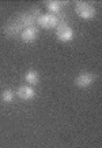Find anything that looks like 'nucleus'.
Instances as JSON below:
<instances>
[{
    "label": "nucleus",
    "mask_w": 102,
    "mask_h": 148,
    "mask_svg": "<svg viewBox=\"0 0 102 148\" xmlns=\"http://www.w3.org/2000/svg\"><path fill=\"white\" fill-rule=\"evenodd\" d=\"M25 81L30 85H38L40 84V73L37 70H29L26 74H25Z\"/></svg>",
    "instance_id": "1a4fd4ad"
},
{
    "label": "nucleus",
    "mask_w": 102,
    "mask_h": 148,
    "mask_svg": "<svg viewBox=\"0 0 102 148\" xmlns=\"http://www.w3.org/2000/svg\"><path fill=\"white\" fill-rule=\"evenodd\" d=\"M46 8H48L49 14H53V15H59L61 12V8H63V3L61 1H56V0H49L45 3Z\"/></svg>",
    "instance_id": "6e6552de"
},
{
    "label": "nucleus",
    "mask_w": 102,
    "mask_h": 148,
    "mask_svg": "<svg viewBox=\"0 0 102 148\" xmlns=\"http://www.w3.org/2000/svg\"><path fill=\"white\" fill-rule=\"evenodd\" d=\"M15 93L21 100H32L36 96V90L33 89V86H30V85H21L16 89Z\"/></svg>",
    "instance_id": "0eeeda50"
},
{
    "label": "nucleus",
    "mask_w": 102,
    "mask_h": 148,
    "mask_svg": "<svg viewBox=\"0 0 102 148\" xmlns=\"http://www.w3.org/2000/svg\"><path fill=\"white\" fill-rule=\"evenodd\" d=\"M36 22L38 23V26L44 27V29H56V26L59 25V19H57V15H53V14H41L38 16Z\"/></svg>",
    "instance_id": "20e7f679"
},
{
    "label": "nucleus",
    "mask_w": 102,
    "mask_h": 148,
    "mask_svg": "<svg viewBox=\"0 0 102 148\" xmlns=\"http://www.w3.org/2000/svg\"><path fill=\"white\" fill-rule=\"evenodd\" d=\"M14 97H15V92L11 89H4L1 92V100L4 101V103H11V101L14 100Z\"/></svg>",
    "instance_id": "9d476101"
},
{
    "label": "nucleus",
    "mask_w": 102,
    "mask_h": 148,
    "mask_svg": "<svg viewBox=\"0 0 102 148\" xmlns=\"http://www.w3.org/2000/svg\"><path fill=\"white\" fill-rule=\"evenodd\" d=\"M75 12L76 15L82 18V19H94L97 15V10L91 3H87V1H76L75 3Z\"/></svg>",
    "instance_id": "f03ea898"
},
{
    "label": "nucleus",
    "mask_w": 102,
    "mask_h": 148,
    "mask_svg": "<svg viewBox=\"0 0 102 148\" xmlns=\"http://www.w3.org/2000/svg\"><path fill=\"white\" fill-rule=\"evenodd\" d=\"M38 34H40V30H38V27L34 25V26L23 29V32L21 33V40L23 42H33L37 40Z\"/></svg>",
    "instance_id": "423d86ee"
},
{
    "label": "nucleus",
    "mask_w": 102,
    "mask_h": 148,
    "mask_svg": "<svg viewBox=\"0 0 102 148\" xmlns=\"http://www.w3.org/2000/svg\"><path fill=\"white\" fill-rule=\"evenodd\" d=\"M95 79L97 75L94 73H81L79 75H76L75 85L78 88H89L95 82Z\"/></svg>",
    "instance_id": "39448f33"
},
{
    "label": "nucleus",
    "mask_w": 102,
    "mask_h": 148,
    "mask_svg": "<svg viewBox=\"0 0 102 148\" xmlns=\"http://www.w3.org/2000/svg\"><path fill=\"white\" fill-rule=\"evenodd\" d=\"M29 12H30V14H32L33 16H34V18H36V19H37L38 16L41 15V14H42V12H41V10H40V8H38V7H33L32 10L29 11Z\"/></svg>",
    "instance_id": "9b49d317"
},
{
    "label": "nucleus",
    "mask_w": 102,
    "mask_h": 148,
    "mask_svg": "<svg viewBox=\"0 0 102 148\" xmlns=\"http://www.w3.org/2000/svg\"><path fill=\"white\" fill-rule=\"evenodd\" d=\"M36 23V18L27 11V12H21L19 15L11 19L7 25L4 26V34L7 37H16V36H21V33L23 32V29L26 27H30V26H34Z\"/></svg>",
    "instance_id": "f257e3e1"
},
{
    "label": "nucleus",
    "mask_w": 102,
    "mask_h": 148,
    "mask_svg": "<svg viewBox=\"0 0 102 148\" xmlns=\"http://www.w3.org/2000/svg\"><path fill=\"white\" fill-rule=\"evenodd\" d=\"M56 37L63 42H70L74 40V29L70 23H59L56 26Z\"/></svg>",
    "instance_id": "7ed1b4c3"
}]
</instances>
